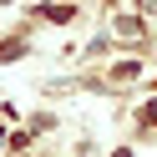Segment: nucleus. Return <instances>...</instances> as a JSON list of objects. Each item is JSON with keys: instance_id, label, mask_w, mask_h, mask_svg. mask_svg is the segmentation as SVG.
<instances>
[{"instance_id": "nucleus-1", "label": "nucleus", "mask_w": 157, "mask_h": 157, "mask_svg": "<svg viewBox=\"0 0 157 157\" xmlns=\"http://www.w3.org/2000/svg\"><path fill=\"white\" fill-rule=\"evenodd\" d=\"M21 51H25V41H5V46H0V61H15Z\"/></svg>"}, {"instance_id": "nucleus-2", "label": "nucleus", "mask_w": 157, "mask_h": 157, "mask_svg": "<svg viewBox=\"0 0 157 157\" xmlns=\"http://www.w3.org/2000/svg\"><path fill=\"white\" fill-rule=\"evenodd\" d=\"M46 21H71V5H46Z\"/></svg>"}, {"instance_id": "nucleus-3", "label": "nucleus", "mask_w": 157, "mask_h": 157, "mask_svg": "<svg viewBox=\"0 0 157 157\" xmlns=\"http://www.w3.org/2000/svg\"><path fill=\"white\" fill-rule=\"evenodd\" d=\"M112 76H117V81H132V76H137V61H122V66H117Z\"/></svg>"}, {"instance_id": "nucleus-4", "label": "nucleus", "mask_w": 157, "mask_h": 157, "mask_svg": "<svg viewBox=\"0 0 157 157\" xmlns=\"http://www.w3.org/2000/svg\"><path fill=\"white\" fill-rule=\"evenodd\" d=\"M117 157H132V152H117Z\"/></svg>"}]
</instances>
